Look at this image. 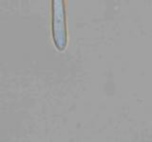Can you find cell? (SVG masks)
Listing matches in <instances>:
<instances>
[{
    "label": "cell",
    "instance_id": "cell-1",
    "mask_svg": "<svg viewBox=\"0 0 152 142\" xmlns=\"http://www.w3.org/2000/svg\"><path fill=\"white\" fill-rule=\"evenodd\" d=\"M52 32L56 46L62 50L66 46L65 12L62 1H54L52 5Z\"/></svg>",
    "mask_w": 152,
    "mask_h": 142
}]
</instances>
